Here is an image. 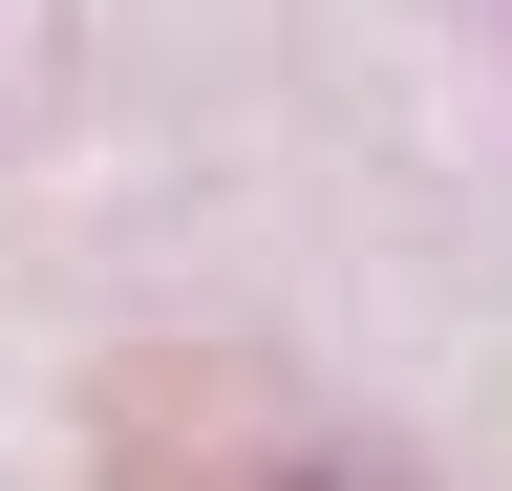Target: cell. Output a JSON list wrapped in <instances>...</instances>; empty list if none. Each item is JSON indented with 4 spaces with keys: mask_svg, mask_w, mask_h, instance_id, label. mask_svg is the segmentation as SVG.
<instances>
[{
    "mask_svg": "<svg viewBox=\"0 0 512 491\" xmlns=\"http://www.w3.org/2000/svg\"><path fill=\"white\" fill-rule=\"evenodd\" d=\"M192 491H427L406 449H363V427H256V449H214Z\"/></svg>",
    "mask_w": 512,
    "mask_h": 491,
    "instance_id": "cell-1",
    "label": "cell"
}]
</instances>
